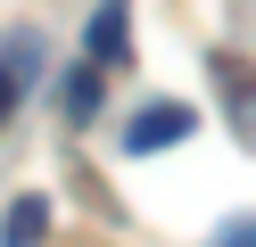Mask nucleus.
<instances>
[{
    "label": "nucleus",
    "mask_w": 256,
    "mask_h": 247,
    "mask_svg": "<svg viewBox=\"0 0 256 247\" xmlns=\"http://www.w3.org/2000/svg\"><path fill=\"white\" fill-rule=\"evenodd\" d=\"M215 247H256V214H232V223H223V239Z\"/></svg>",
    "instance_id": "7"
},
{
    "label": "nucleus",
    "mask_w": 256,
    "mask_h": 247,
    "mask_svg": "<svg viewBox=\"0 0 256 247\" xmlns=\"http://www.w3.org/2000/svg\"><path fill=\"white\" fill-rule=\"evenodd\" d=\"M132 58V0H100V8H91V66H124Z\"/></svg>",
    "instance_id": "3"
},
{
    "label": "nucleus",
    "mask_w": 256,
    "mask_h": 247,
    "mask_svg": "<svg viewBox=\"0 0 256 247\" xmlns=\"http://www.w3.org/2000/svg\"><path fill=\"white\" fill-rule=\"evenodd\" d=\"M42 239H50V198H42V190H25L17 206L0 214V247H42Z\"/></svg>",
    "instance_id": "4"
},
{
    "label": "nucleus",
    "mask_w": 256,
    "mask_h": 247,
    "mask_svg": "<svg viewBox=\"0 0 256 247\" xmlns=\"http://www.w3.org/2000/svg\"><path fill=\"white\" fill-rule=\"evenodd\" d=\"M190 132H198V115L190 107H140L132 124H124V157H157V148H174V140H190Z\"/></svg>",
    "instance_id": "1"
},
{
    "label": "nucleus",
    "mask_w": 256,
    "mask_h": 247,
    "mask_svg": "<svg viewBox=\"0 0 256 247\" xmlns=\"http://www.w3.org/2000/svg\"><path fill=\"white\" fill-rule=\"evenodd\" d=\"M58 115H66V124H91V115H100V66H74V74L58 82Z\"/></svg>",
    "instance_id": "5"
},
{
    "label": "nucleus",
    "mask_w": 256,
    "mask_h": 247,
    "mask_svg": "<svg viewBox=\"0 0 256 247\" xmlns=\"http://www.w3.org/2000/svg\"><path fill=\"white\" fill-rule=\"evenodd\" d=\"M206 74L223 82V107H232V132H240V140L256 148V66H248V58H232V49H215V58H206Z\"/></svg>",
    "instance_id": "2"
},
{
    "label": "nucleus",
    "mask_w": 256,
    "mask_h": 247,
    "mask_svg": "<svg viewBox=\"0 0 256 247\" xmlns=\"http://www.w3.org/2000/svg\"><path fill=\"white\" fill-rule=\"evenodd\" d=\"M25 74H34V41H17V58L0 49V124L17 115V99H25Z\"/></svg>",
    "instance_id": "6"
}]
</instances>
